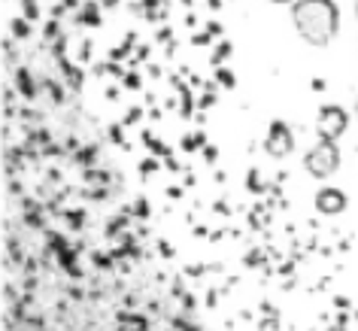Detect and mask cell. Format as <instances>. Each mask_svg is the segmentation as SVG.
<instances>
[{"label":"cell","instance_id":"obj_7","mask_svg":"<svg viewBox=\"0 0 358 331\" xmlns=\"http://www.w3.org/2000/svg\"><path fill=\"white\" fill-rule=\"evenodd\" d=\"M355 119H358V101H355Z\"/></svg>","mask_w":358,"mask_h":331},{"label":"cell","instance_id":"obj_4","mask_svg":"<svg viewBox=\"0 0 358 331\" xmlns=\"http://www.w3.org/2000/svg\"><path fill=\"white\" fill-rule=\"evenodd\" d=\"M292 131L285 128L282 122H276L271 128V137H267V149H271V155H285V152H292Z\"/></svg>","mask_w":358,"mask_h":331},{"label":"cell","instance_id":"obj_2","mask_svg":"<svg viewBox=\"0 0 358 331\" xmlns=\"http://www.w3.org/2000/svg\"><path fill=\"white\" fill-rule=\"evenodd\" d=\"M303 164H307V171L313 176H319V180H325L340 167V152L334 146V140H322L316 149L307 152V158H303Z\"/></svg>","mask_w":358,"mask_h":331},{"label":"cell","instance_id":"obj_6","mask_svg":"<svg viewBox=\"0 0 358 331\" xmlns=\"http://www.w3.org/2000/svg\"><path fill=\"white\" fill-rule=\"evenodd\" d=\"M273 3H289V0H273Z\"/></svg>","mask_w":358,"mask_h":331},{"label":"cell","instance_id":"obj_3","mask_svg":"<svg viewBox=\"0 0 358 331\" xmlns=\"http://www.w3.org/2000/svg\"><path fill=\"white\" fill-rule=\"evenodd\" d=\"M346 131V113L340 110V106H325L319 115V134H322V140H334Z\"/></svg>","mask_w":358,"mask_h":331},{"label":"cell","instance_id":"obj_1","mask_svg":"<svg viewBox=\"0 0 358 331\" xmlns=\"http://www.w3.org/2000/svg\"><path fill=\"white\" fill-rule=\"evenodd\" d=\"M292 22L303 43L325 49L337 34V6L331 0H294Z\"/></svg>","mask_w":358,"mask_h":331},{"label":"cell","instance_id":"obj_5","mask_svg":"<svg viewBox=\"0 0 358 331\" xmlns=\"http://www.w3.org/2000/svg\"><path fill=\"white\" fill-rule=\"evenodd\" d=\"M343 207H346L343 192H337V189H322V192H319V210H325V213H340Z\"/></svg>","mask_w":358,"mask_h":331}]
</instances>
